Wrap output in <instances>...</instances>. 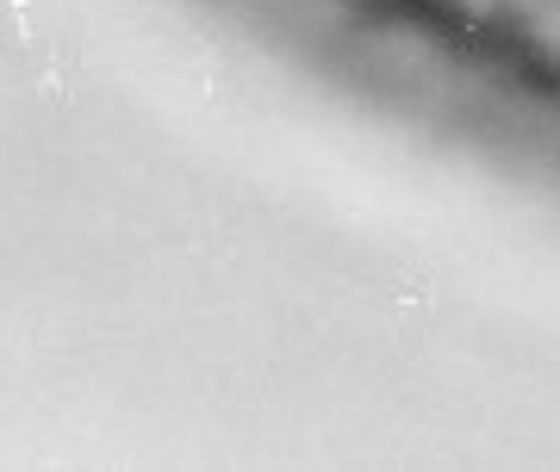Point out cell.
Segmentation results:
<instances>
[{
	"instance_id": "1",
	"label": "cell",
	"mask_w": 560,
	"mask_h": 472,
	"mask_svg": "<svg viewBox=\"0 0 560 472\" xmlns=\"http://www.w3.org/2000/svg\"><path fill=\"white\" fill-rule=\"evenodd\" d=\"M548 7H560V0H548Z\"/></svg>"
}]
</instances>
